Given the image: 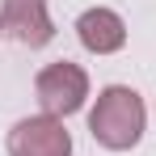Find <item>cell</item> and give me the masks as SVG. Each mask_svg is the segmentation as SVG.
Here are the masks:
<instances>
[{
    "mask_svg": "<svg viewBox=\"0 0 156 156\" xmlns=\"http://www.w3.org/2000/svg\"><path fill=\"white\" fill-rule=\"evenodd\" d=\"M144 122H148L144 101H139V93L127 89V84H110V89H101L93 114H89L93 139H97L101 148H110V152H127V148H135L139 135H144Z\"/></svg>",
    "mask_w": 156,
    "mask_h": 156,
    "instance_id": "6da1fadb",
    "label": "cell"
},
{
    "mask_svg": "<svg viewBox=\"0 0 156 156\" xmlns=\"http://www.w3.org/2000/svg\"><path fill=\"white\" fill-rule=\"evenodd\" d=\"M0 26L21 47H47L55 38L47 0H0Z\"/></svg>",
    "mask_w": 156,
    "mask_h": 156,
    "instance_id": "277c9868",
    "label": "cell"
},
{
    "mask_svg": "<svg viewBox=\"0 0 156 156\" xmlns=\"http://www.w3.org/2000/svg\"><path fill=\"white\" fill-rule=\"evenodd\" d=\"M9 156H72V135L59 118L34 114L9 131Z\"/></svg>",
    "mask_w": 156,
    "mask_h": 156,
    "instance_id": "3957f363",
    "label": "cell"
},
{
    "mask_svg": "<svg viewBox=\"0 0 156 156\" xmlns=\"http://www.w3.org/2000/svg\"><path fill=\"white\" fill-rule=\"evenodd\" d=\"M34 93H38L42 114H51V118H68V114H76L80 105H84V97H89V76H84L80 63L59 59V63H47V68L38 72Z\"/></svg>",
    "mask_w": 156,
    "mask_h": 156,
    "instance_id": "7a4b0ae2",
    "label": "cell"
},
{
    "mask_svg": "<svg viewBox=\"0 0 156 156\" xmlns=\"http://www.w3.org/2000/svg\"><path fill=\"white\" fill-rule=\"evenodd\" d=\"M76 34H80V42H84V51H93V55H114V51L127 47V26H122V17H118L114 9H101V4L80 13Z\"/></svg>",
    "mask_w": 156,
    "mask_h": 156,
    "instance_id": "5b68a950",
    "label": "cell"
},
{
    "mask_svg": "<svg viewBox=\"0 0 156 156\" xmlns=\"http://www.w3.org/2000/svg\"><path fill=\"white\" fill-rule=\"evenodd\" d=\"M0 34H4V26H0Z\"/></svg>",
    "mask_w": 156,
    "mask_h": 156,
    "instance_id": "8992f818",
    "label": "cell"
}]
</instances>
